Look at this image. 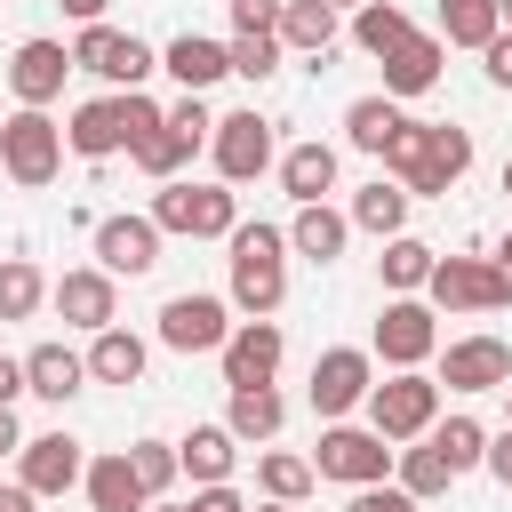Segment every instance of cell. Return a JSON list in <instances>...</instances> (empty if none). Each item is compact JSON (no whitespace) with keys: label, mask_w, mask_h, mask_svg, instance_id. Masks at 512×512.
Masks as SVG:
<instances>
[{"label":"cell","mask_w":512,"mask_h":512,"mask_svg":"<svg viewBox=\"0 0 512 512\" xmlns=\"http://www.w3.org/2000/svg\"><path fill=\"white\" fill-rule=\"evenodd\" d=\"M368 352H376L384 368H424V360L440 352L432 304H416V296H392V304L376 312V336H368Z\"/></svg>","instance_id":"30bf717a"},{"label":"cell","mask_w":512,"mask_h":512,"mask_svg":"<svg viewBox=\"0 0 512 512\" xmlns=\"http://www.w3.org/2000/svg\"><path fill=\"white\" fill-rule=\"evenodd\" d=\"M48 304L64 312V328H88V336L120 320V288H112L104 264H72L64 280H48Z\"/></svg>","instance_id":"4fadbf2b"},{"label":"cell","mask_w":512,"mask_h":512,"mask_svg":"<svg viewBox=\"0 0 512 512\" xmlns=\"http://www.w3.org/2000/svg\"><path fill=\"white\" fill-rule=\"evenodd\" d=\"M480 56H488V80H496V88H512V24H504V32H496Z\"/></svg>","instance_id":"f6af8a7d"},{"label":"cell","mask_w":512,"mask_h":512,"mask_svg":"<svg viewBox=\"0 0 512 512\" xmlns=\"http://www.w3.org/2000/svg\"><path fill=\"white\" fill-rule=\"evenodd\" d=\"M504 400H512V384H504ZM504 424H512V416H504Z\"/></svg>","instance_id":"6f0895ef"},{"label":"cell","mask_w":512,"mask_h":512,"mask_svg":"<svg viewBox=\"0 0 512 512\" xmlns=\"http://www.w3.org/2000/svg\"><path fill=\"white\" fill-rule=\"evenodd\" d=\"M424 296L440 312H504L512 304V272L496 256H440L432 280H424Z\"/></svg>","instance_id":"8992f818"},{"label":"cell","mask_w":512,"mask_h":512,"mask_svg":"<svg viewBox=\"0 0 512 512\" xmlns=\"http://www.w3.org/2000/svg\"><path fill=\"white\" fill-rule=\"evenodd\" d=\"M192 512H248V496H240L232 480H208V488L192 496Z\"/></svg>","instance_id":"ee69618b"},{"label":"cell","mask_w":512,"mask_h":512,"mask_svg":"<svg viewBox=\"0 0 512 512\" xmlns=\"http://www.w3.org/2000/svg\"><path fill=\"white\" fill-rule=\"evenodd\" d=\"M232 256V312L240 320H272L280 312V296H288V232L280 224H232V240H224Z\"/></svg>","instance_id":"6da1fadb"},{"label":"cell","mask_w":512,"mask_h":512,"mask_svg":"<svg viewBox=\"0 0 512 512\" xmlns=\"http://www.w3.org/2000/svg\"><path fill=\"white\" fill-rule=\"evenodd\" d=\"M432 264H440V248H424L416 232H392V240H384V256H376V272H384V288H392V296H416V288L432 280Z\"/></svg>","instance_id":"d6a6232c"},{"label":"cell","mask_w":512,"mask_h":512,"mask_svg":"<svg viewBox=\"0 0 512 512\" xmlns=\"http://www.w3.org/2000/svg\"><path fill=\"white\" fill-rule=\"evenodd\" d=\"M344 512H416V496H408L400 480H368V488H352Z\"/></svg>","instance_id":"b9f144b4"},{"label":"cell","mask_w":512,"mask_h":512,"mask_svg":"<svg viewBox=\"0 0 512 512\" xmlns=\"http://www.w3.org/2000/svg\"><path fill=\"white\" fill-rule=\"evenodd\" d=\"M328 8H360V0H328Z\"/></svg>","instance_id":"9f6ffc18"},{"label":"cell","mask_w":512,"mask_h":512,"mask_svg":"<svg viewBox=\"0 0 512 512\" xmlns=\"http://www.w3.org/2000/svg\"><path fill=\"white\" fill-rule=\"evenodd\" d=\"M16 392H24V360L0 352V408H16Z\"/></svg>","instance_id":"7dc6e473"},{"label":"cell","mask_w":512,"mask_h":512,"mask_svg":"<svg viewBox=\"0 0 512 512\" xmlns=\"http://www.w3.org/2000/svg\"><path fill=\"white\" fill-rule=\"evenodd\" d=\"M368 424H376L384 440H424V432L440 424V376H424V368H392V376L368 392Z\"/></svg>","instance_id":"277c9868"},{"label":"cell","mask_w":512,"mask_h":512,"mask_svg":"<svg viewBox=\"0 0 512 512\" xmlns=\"http://www.w3.org/2000/svg\"><path fill=\"white\" fill-rule=\"evenodd\" d=\"M144 512H192V504H160V496H152V504H144Z\"/></svg>","instance_id":"f5cc1de1"},{"label":"cell","mask_w":512,"mask_h":512,"mask_svg":"<svg viewBox=\"0 0 512 512\" xmlns=\"http://www.w3.org/2000/svg\"><path fill=\"white\" fill-rule=\"evenodd\" d=\"M80 472H88V456H80L72 432H32V440L16 448V480H24L32 496H64V488H80Z\"/></svg>","instance_id":"2e32d148"},{"label":"cell","mask_w":512,"mask_h":512,"mask_svg":"<svg viewBox=\"0 0 512 512\" xmlns=\"http://www.w3.org/2000/svg\"><path fill=\"white\" fill-rule=\"evenodd\" d=\"M472 168V128H456V120H424V160H416V176H408V192H424V200H440L456 176Z\"/></svg>","instance_id":"ac0fdd59"},{"label":"cell","mask_w":512,"mask_h":512,"mask_svg":"<svg viewBox=\"0 0 512 512\" xmlns=\"http://www.w3.org/2000/svg\"><path fill=\"white\" fill-rule=\"evenodd\" d=\"M496 264H504V272H512V232H504V240H496Z\"/></svg>","instance_id":"816d5d0a"},{"label":"cell","mask_w":512,"mask_h":512,"mask_svg":"<svg viewBox=\"0 0 512 512\" xmlns=\"http://www.w3.org/2000/svg\"><path fill=\"white\" fill-rule=\"evenodd\" d=\"M160 72H176V88L208 96V88L232 72V40H208V32H176V40L160 48Z\"/></svg>","instance_id":"ffe728a7"},{"label":"cell","mask_w":512,"mask_h":512,"mask_svg":"<svg viewBox=\"0 0 512 512\" xmlns=\"http://www.w3.org/2000/svg\"><path fill=\"white\" fill-rule=\"evenodd\" d=\"M64 128L48 120V104H16L8 120H0V168H8V184H24V192H40V184H56V168H64Z\"/></svg>","instance_id":"3957f363"},{"label":"cell","mask_w":512,"mask_h":512,"mask_svg":"<svg viewBox=\"0 0 512 512\" xmlns=\"http://www.w3.org/2000/svg\"><path fill=\"white\" fill-rule=\"evenodd\" d=\"M488 472H496V488H512V424L488 432Z\"/></svg>","instance_id":"bcb514c9"},{"label":"cell","mask_w":512,"mask_h":512,"mask_svg":"<svg viewBox=\"0 0 512 512\" xmlns=\"http://www.w3.org/2000/svg\"><path fill=\"white\" fill-rule=\"evenodd\" d=\"M40 304H48V272L32 256H8L0 264V320H32Z\"/></svg>","instance_id":"8d00e7d4"},{"label":"cell","mask_w":512,"mask_h":512,"mask_svg":"<svg viewBox=\"0 0 512 512\" xmlns=\"http://www.w3.org/2000/svg\"><path fill=\"white\" fill-rule=\"evenodd\" d=\"M128 464H136V480H144L152 496H168V488L184 480V456H176V440H136V448H128Z\"/></svg>","instance_id":"ab89813d"},{"label":"cell","mask_w":512,"mask_h":512,"mask_svg":"<svg viewBox=\"0 0 512 512\" xmlns=\"http://www.w3.org/2000/svg\"><path fill=\"white\" fill-rule=\"evenodd\" d=\"M288 0H232V32H280Z\"/></svg>","instance_id":"7bdbcfd3"},{"label":"cell","mask_w":512,"mask_h":512,"mask_svg":"<svg viewBox=\"0 0 512 512\" xmlns=\"http://www.w3.org/2000/svg\"><path fill=\"white\" fill-rule=\"evenodd\" d=\"M248 512H296V504H272V496H264V504H248Z\"/></svg>","instance_id":"db71d44e"},{"label":"cell","mask_w":512,"mask_h":512,"mask_svg":"<svg viewBox=\"0 0 512 512\" xmlns=\"http://www.w3.org/2000/svg\"><path fill=\"white\" fill-rule=\"evenodd\" d=\"M312 480H320V472H312V456H288V448H264V456H256V488H264L272 504H304V496H312Z\"/></svg>","instance_id":"d590c367"},{"label":"cell","mask_w":512,"mask_h":512,"mask_svg":"<svg viewBox=\"0 0 512 512\" xmlns=\"http://www.w3.org/2000/svg\"><path fill=\"white\" fill-rule=\"evenodd\" d=\"M392 456H400V448H392L376 424H344V416H336V424L320 432V448H312V472H320V480H344V488H368V480H392Z\"/></svg>","instance_id":"5b68a950"},{"label":"cell","mask_w":512,"mask_h":512,"mask_svg":"<svg viewBox=\"0 0 512 512\" xmlns=\"http://www.w3.org/2000/svg\"><path fill=\"white\" fill-rule=\"evenodd\" d=\"M280 56H288L280 32H232V72H240V80H272Z\"/></svg>","instance_id":"60d3db41"},{"label":"cell","mask_w":512,"mask_h":512,"mask_svg":"<svg viewBox=\"0 0 512 512\" xmlns=\"http://www.w3.org/2000/svg\"><path fill=\"white\" fill-rule=\"evenodd\" d=\"M216 360H224V384H272L288 360V336H280V320H232Z\"/></svg>","instance_id":"5bb4252c"},{"label":"cell","mask_w":512,"mask_h":512,"mask_svg":"<svg viewBox=\"0 0 512 512\" xmlns=\"http://www.w3.org/2000/svg\"><path fill=\"white\" fill-rule=\"evenodd\" d=\"M56 8H64V16H80V24H104V8H112V0H56Z\"/></svg>","instance_id":"681fc988"},{"label":"cell","mask_w":512,"mask_h":512,"mask_svg":"<svg viewBox=\"0 0 512 512\" xmlns=\"http://www.w3.org/2000/svg\"><path fill=\"white\" fill-rule=\"evenodd\" d=\"M504 24H512V0H504Z\"/></svg>","instance_id":"680465c9"},{"label":"cell","mask_w":512,"mask_h":512,"mask_svg":"<svg viewBox=\"0 0 512 512\" xmlns=\"http://www.w3.org/2000/svg\"><path fill=\"white\" fill-rule=\"evenodd\" d=\"M400 120H408L400 96H352V104H344V144H352V152H384V144L400 136Z\"/></svg>","instance_id":"4dcf8cb0"},{"label":"cell","mask_w":512,"mask_h":512,"mask_svg":"<svg viewBox=\"0 0 512 512\" xmlns=\"http://www.w3.org/2000/svg\"><path fill=\"white\" fill-rule=\"evenodd\" d=\"M32 504H40V496H32L24 480H0V512H32Z\"/></svg>","instance_id":"c3c4849f"},{"label":"cell","mask_w":512,"mask_h":512,"mask_svg":"<svg viewBox=\"0 0 512 512\" xmlns=\"http://www.w3.org/2000/svg\"><path fill=\"white\" fill-rule=\"evenodd\" d=\"M152 224L160 232H184V240H232L240 224V192L216 176V184H192V176H168L152 192Z\"/></svg>","instance_id":"7a4b0ae2"},{"label":"cell","mask_w":512,"mask_h":512,"mask_svg":"<svg viewBox=\"0 0 512 512\" xmlns=\"http://www.w3.org/2000/svg\"><path fill=\"white\" fill-rule=\"evenodd\" d=\"M80 488H88V512H144V504H152V488L136 480L128 448H104V456H88Z\"/></svg>","instance_id":"603a6c76"},{"label":"cell","mask_w":512,"mask_h":512,"mask_svg":"<svg viewBox=\"0 0 512 512\" xmlns=\"http://www.w3.org/2000/svg\"><path fill=\"white\" fill-rule=\"evenodd\" d=\"M64 72H80L64 40H16V56H8L16 104H56V96H64Z\"/></svg>","instance_id":"e0dca14e"},{"label":"cell","mask_w":512,"mask_h":512,"mask_svg":"<svg viewBox=\"0 0 512 512\" xmlns=\"http://www.w3.org/2000/svg\"><path fill=\"white\" fill-rule=\"evenodd\" d=\"M440 384L448 392H504L512 384V344L504 336H456L440 352Z\"/></svg>","instance_id":"9a60e30c"},{"label":"cell","mask_w":512,"mask_h":512,"mask_svg":"<svg viewBox=\"0 0 512 512\" xmlns=\"http://www.w3.org/2000/svg\"><path fill=\"white\" fill-rule=\"evenodd\" d=\"M208 152H216V176L224 184H256L264 168H280V152H272V120L248 104V112H224L216 120V136H208Z\"/></svg>","instance_id":"9c48e42d"},{"label":"cell","mask_w":512,"mask_h":512,"mask_svg":"<svg viewBox=\"0 0 512 512\" xmlns=\"http://www.w3.org/2000/svg\"><path fill=\"white\" fill-rule=\"evenodd\" d=\"M392 480L416 496V504H432V496H448V480H456V464L432 448V440H408L400 456H392Z\"/></svg>","instance_id":"836d02e7"},{"label":"cell","mask_w":512,"mask_h":512,"mask_svg":"<svg viewBox=\"0 0 512 512\" xmlns=\"http://www.w3.org/2000/svg\"><path fill=\"white\" fill-rule=\"evenodd\" d=\"M72 64H80V72H96V80H112V88H144V80L160 72V56H152L136 32H120V24H80Z\"/></svg>","instance_id":"52a82bcc"},{"label":"cell","mask_w":512,"mask_h":512,"mask_svg":"<svg viewBox=\"0 0 512 512\" xmlns=\"http://www.w3.org/2000/svg\"><path fill=\"white\" fill-rule=\"evenodd\" d=\"M280 192H288L296 208H304V200H328V192H336V144H320V136H312V144H288V152H280Z\"/></svg>","instance_id":"484cf974"},{"label":"cell","mask_w":512,"mask_h":512,"mask_svg":"<svg viewBox=\"0 0 512 512\" xmlns=\"http://www.w3.org/2000/svg\"><path fill=\"white\" fill-rule=\"evenodd\" d=\"M224 424H232L240 440H272V432L288 424V400H280L272 384H232V400H224Z\"/></svg>","instance_id":"1f68e13d"},{"label":"cell","mask_w":512,"mask_h":512,"mask_svg":"<svg viewBox=\"0 0 512 512\" xmlns=\"http://www.w3.org/2000/svg\"><path fill=\"white\" fill-rule=\"evenodd\" d=\"M336 16H344V8H328V0H288V8H280V48H296V56H328L336 32H344Z\"/></svg>","instance_id":"f1b7e54d"},{"label":"cell","mask_w":512,"mask_h":512,"mask_svg":"<svg viewBox=\"0 0 512 512\" xmlns=\"http://www.w3.org/2000/svg\"><path fill=\"white\" fill-rule=\"evenodd\" d=\"M440 64H448V40L440 32H408L392 56H384V96H432L440 88Z\"/></svg>","instance_id":"d6986e66"},{"label":"cell","mask_w":512,"mask_h":512,"mask_svg":"<svg viewBox=\"0 0 512 512\" xmlns=\"http://www.w3.org/2000/svg\"><path fill=\"white\" fill-rule=\"evenodd\" d=\"M144 360H152V352H144V336H128L120 320L88 336V384H136V376H144Z\"/></svg>","instance_id":"83f0119b"},{"label":"cell","mask_w":512,"mask_h":512,"mask_svg":"<svg viewBox=\"0 0 512 512\" xmlns=\"http://www.w3.org/2000/svg\"><path fill=\"white\" fill-rule=\"evenodd\" d=\"M160 240H168V232L152 224V208H144V216H128V208H120V216H104V224H96V264H104L112 280H144V272L160 264Z\"/></svg>","instance_id":"7c38bea8"},{"label":"cell","mask_w":512,"mask_h":512,"mask_svg":"<svg viewBox=\"0 0 512 512\" xmlns=\"http://www.w3.org/2000/svg\"><path fill=\"white\" fill-rule=\"evenodd\" d=\"M424 440H432V448H440V456H448L456 472L488 464V424H480V416H448V424H432Z\"/></svg>","instance_id":"f35d334b"},{"label":"cell","mask_w":512,"mask_h":512,"mask_svg":"<svg viewBox=\"0 0 512 512\" xmlns=\"http://www.w3.org/2000/svg\"><path fill=\"white\" fill-rule=\"evenodd\" d=\"M408 32H416V24H408V8H400V0H360V8H352V48H360V56H376V64H384Z\"/></svg>","instance_id":"f546056e"},{"label":"cell","mask_w":512,"mask_h":512,"mask_svg":"<svg viewBox=\"0 0 512 512\" xmlns=\"http://www.w3.org/2000/svg\"><path fill=\"white\" fill-rule=\"evenodd\" d=\"M24 448V432H16V408H0V456H16Z\"/></svg>","instance_id":"f907efd6"},{"label":"cell","mask_w":512,"mask_h":512,"mask_svg":"<svg viewBox=\"0 0 512 512\" xmlns=\"http://www.w3.org/2000/svg\"><path fill=\"white\" fill-rule=\"evenodd\" d=\"M64 144H72L80 160H112V152H128V104H120V88H112V96H88V104L72 112Z\"/></svg>","instance_id":"44dd1931"},{"label":"cell","mask_w":512,"mask_h":512,"mask_svg":"<svg viewBox=\"0 0 512 512\" xmlns=\"http://www.w3.org/2000/svg\"><path fill=\"white\" fill-rule=\"evenodd\" d=\"M192 152H200V144H184V136L168 128V120H160L152 136H136V144H128V160H136V168H144L152 184H168V176H176V168H184Z\"/></svg>","instance_id":"74e56055"},{"label":"cell","mask_w":512,"mask_h":512,"mask_svg":"<svg viewBox=\"0 0 512 512\" xmlns=\"http://www.w3.org/2000/svg\"><path fill=\"white\" fill-rule=\"evenodd\" d=\"M344 240H352V216H344V208H328V200H304V208H296V224H288V248H296L304 264H336V256H344Z\"/></svg>","instance_id":"cb8c5ba5"},{"label":"cell","mask_w":512,"mask_h":512,"mask_svg":"<svg viewBox=\"0 0 512 512\" xmlns=\"http://www.w3.org/2000/svg\"><path fill=\"white\" fill-rule=\"evenodd\" d=\"M408 200H416L408 184L376 176V184H360V192H352V208H344V216H352V232H376V240H392V232H408Z\"/></svg>","instance_id":"4316f807"},{"label":"cell","mask_w":512,"mask_h":512,"mask_svg":"<svg viewBox=\"0 0 512 512\" xmlns=\"http://www.w3.org/2000/svg\"><path fill=\"white\" fill-rule=\"evenodd\" d=\"M224 336H232V296H168L160 304V344L168 352H224Z\"/></svg>","instance_id":"8fae6325"},{"label":"cell","mask_w":512,"mask_h":512,"mask_svg":"<svg viewBox=\"0 0 512 512\" xmlns=\"http://www.w3.org/2000/svg\"><path fill=\"white\" fill-rule=\"evenodd\" d=\"M504 192H512V160H504Z\"/></svg>","instance_id":"11a10c76"},{"label":"cell","mask_w":512,"mask_h":512,"mask_svg":"<svg viewBox=\"0 0 512 512\" xmlns=\"http://www.w3.org/2000/svg\"><path fill=\"white\" fill-rule=\"evenodd\" d=\"M504 32V0H440V40L448 48H488Z\"/></svg>","instance_id":"e575fe53"},{"label":"cell","mask_w":512,"mask_h":512,"mask_svg":"<svg viewBox=\"0 0 512 512\" xmlns=\"http://www.w3.org/2000/svg\"><path fill=\"white\" fill-rule=\"evenodd\" d=\"M176 456H184V480H192V488L232 480V464H240V432H232V424H192V432L176 440Z\"/></svg>","instance_id":"d4e9b609"},{"label":"cell","mask_w":512,"mask_h":512,"mask_svg":"<svg viewBox=\"0 0 512 512\" xmlns=\"http://www.w3.org/2000/svg\"><path fill=\"white\" fill-rule=\"evenodd\" d=\"M368 392H376V352L368 344H328L320 360H312V408L336 424V416H352V408H368Z\"/></svg>","instance_id":"ba28073f"},{"label":"cell","mask_w":512,"mask_h":512,"mask_svg":"<svg viewBox=\"0 0 512 512\" xmlns=\"http://www.w3.org/2000/svg\"><path fill=\"white\" fill-rule=\"evenodd\" d=\"M80 384H88V352H72V344H56V336L24 352V392H32V400L64 408V400H72Z\"/></svg>","instance_id":"7402d4cb"}]
</instances>
